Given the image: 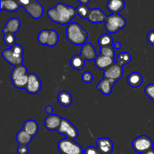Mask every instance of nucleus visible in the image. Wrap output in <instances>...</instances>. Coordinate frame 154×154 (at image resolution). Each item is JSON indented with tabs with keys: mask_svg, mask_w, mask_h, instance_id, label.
<instances>
[{
	"mask_svg": "<svg viewBox=\"0 0 154 154\" xmlns=\"http://www.w3.org/2000/svg\"><path fill=\"white\" fill-rule=\"evenodd\" d=\"M47 15L51 21L60 25H69L77 14L76 8L59 2L54 7L48 9Z\"/></svg>",
	"mask_w": 154,
	"mask_h": 154,
	"instance_id": "1",
	"label": "nucleus"
},
{
	"mask_svg": "<svg viewBox=\"0 0 154 154\" xmlns=\"http://www.w3.org/2000/svg\"><path fill=\"white\" fill-rule=\"evenodd\" d=\"M66 34L68 41L74 45H84L87 43L89 35L82 26L75 22H72L67 25Z\"/></svg>",
	"mask_w": 154,
	"mask_h": 154,
	"instance_id": "2",
	"label": "nucleus"
},
{
	"mask_svg": "<svg viewBox=\"0 0 154 154\" xmlns=\"http://www.w3.org/2000/svg\"><path fill=\"white\" fill-rule=\"evenodd\" d=\"M23 48L21 45L16 44L11 48L5 49L2 53V57L7 63L12 66L23 65Z\"/></svg>",
	"mask_w": 154,
	"mask_h": 154,
	"instance_id": "3",
	"label": "nucleus"
},
{
	"mask_svg": "<svg viewBox=\"0 0 154 154\" xmlns=\"http://www.w3.org/2000/svg\"><path fill=\"white\" fill-rule=\"evenodd\" d=\"M29 74L26 67L23 65L14 66L10 75L14 87L17 89H25L28 82Z\"/></svg>",
	"mask_w": 154,
	"mask_h": 154,
	"instance_id": "4",
	"label": "nucleus"
},
{
	"mask_svg": "<svg viewBox=\"0 0 154 154\" xmlns=\"http://www.w3.org/2000/svg\"><path fill=\"white\" fill-rule=\"evenodd\" d=\"M126 25V21L122 15L119 14H111L108 15L105 22V29L108 33L114 34L123 29Z\"/></svg>",
	"mask_w": 154,
	"mask_h": 154,
	"instance_id": "5",
	"label": "nucleus"
},
{
	"mask_svg": "<svg viewBox=\"0 0 154 154\" xmlns=\"http://www.w3.org/2000/svg\"><path fill=\"white\" fill-rule=\"evenodd\" d=\"M57 147L61 154H84V150L79 144L67 138L60 140Z\"/></svg>",
	"mask_w": 154,
	"mask_h": 154,
	"instance_id": "6",
	"label": "nucleus"
},
{
	"mask_svg": "<svg viewBox=\"0 0 154 154\" xmlns=\"http://www.w3.org/2000/svg\"><path fill=\"white\" fill-rule=\"evenodd\" d=\"M153 142L147 135H140L135 138L132 142V147L136 153H145L153 149Z\"/></svg>",
	"mask_w": 154,
	"mask_h": 154,
	"instance_id": "7",
	"label": "nucleus"
},
{
	"mask_svg": "<svg viewBox=\"0 0 154 154\" xmlns=\"http://www.w3.org/2000/svg\"><path fill=\"white\" fill-rule=\"evenodd\" d=\"M57 132L61 135H65L67 138L74 140V141L78 136V130L76 126L66 118H63L61 124Z\"/></svg>",
	"mask_w": 154,
	"mask_h": 154,
	"instance_id": "8",
	"label": "nucleus"
},
{
	"mask_svg": "<svg viewBox=\"0 0 154 154\" xmlns=\"http://www.w3.org/2000/svg\"><path fill=\"white\" fill-rule=\"evenodd\" d=\"M123 66H120L117 63H113L112 65L107 68L105 70H104V78H109V79L114 80L117 82L118 80L121 79L123 76Z\"/></svg>",
	"mask_w": 154,
	"mask_h": 154,
	"instance_id": "9",
	"label": "nucleus"
},
{
	"mask_svg": "<svg viewBox=\"0 0 154 154\" xmlns=\"http://www.w3.org/2000/svg\"><path fill=\"white\" fill-rule=\"evenodd\" d=\"M42 81L40 78L36 74L29 73V79L27 82L26 86L25 87V90L27 93L30 94H37L40 92L42 89Z\"/></svg>",
	"mask_w": 154,
	"mask_h": 154,
	"instance_id": "10",
	"label": "nucleus"
},
{
	"mask_svg": "<svg viewBox=\"0 0 154 154\" xmlns=\"http://www.w3.org/2000/svg\"><path fill=\"white\" fill-rule=\"evenodd\" d=\"M26 11L31 17L35 20L40 19L44 14V8L37 0L32 2L29 5L24 8Z\"/></svg>",
	"mask_w": 154,
	"mask_h": 154,
	"instance_id": "11",
	"label": "nucleus"
},
{
	"mask_svg": "<svg viewBox=\"0 0 154 154\" xmlns=\"http://www.w3.org/2000/svg\"><path fill=\"white\" fill-rule=\"evenodd\" d=\"M107 15L102 11L99 8H94L90 9L87 20L91 23H101L105 22L107 18Z\"/></svg>",
	"mask_w": 154,
	"mask_h": 154,
	"instance_id": "12",
	"label": "nucleus"
},
{
	"mask_svg": "<svg viewBox=\"0 0 154 154\" xmlns=\"http://www.w3.org/2000/svg\"><path fill=\"white\" fill-rule=\"evenodd\" d=\"M63 118L57 114H50L45 118V126L48 130L54 131L58 130Z\"/></svg>",
	"mask_w": 154,
	"mask_h": 154,
	"instance_id": "13",
	"label": "nucleus"
},
{
	"mask_svg": "<svg viewBox=\"0 0 154 154\" xmlns=\"http://www.w3.org/2000/svg\"><path fill=\"white\" fill-rule=\"evenodd\" d=\"M80 55L83 57L85 60H88V61H94L95 59L97 57L96 54V51L95 50L94 47L92 45L90 42H87L82 45V48L81 49V52H80Z\"/></svg>",
	"mask_w": 154,
	"mask_h": 154,
	"instance_id": "14",
	"label": "nucleus"
},
{
	"mask_svg": "<svg viewBox=\"0 0 154 154\" xmlns=\"http://www.w3.org/2000/svg\"><path fill=\"white\" fill-rule=\"evenodd\" d=\"M98 149L102 154H111L114 148L112 141L108 138H100L96 140Z\"/></svg>",
	"mask_w": 154,
	"mask_h": 154,
	"instance_id": "15",
	"label": "nucleus"
},
{
	"mask_svg": "<svg viewBox=\"0 0 154 154\" xmlns=\"http://www.w3.org/2000/svg\"><path fill=\"white\" fill-rule=\"evenodd\" d=\"M116 81H114V80L103 78L100 81H99V84L96 86V87H97L98 90H99L102 94H104L105 96H108V95L111 94V92H112L113 86L114 85Z\"/></svg>",
	"mask_w": 154,
	"mask_h": 154,
	"instance_id": "16",
	"label": "nucleus"
},
{
	"mask_svg": "<svg viewBox=\"0 0 154 154\" xmlns=\"http://www.w3.org/2000/svg\"><path fill=\"white\" fill-rule=\"evenodd\" d=\"M20 20L17 17H12L7 21L2 29V32H11L15 34L20 29Z\"/></svg>",
	"mask_w": 154,
	"mask_h": 154,
	"instance_id": "17",
	"label": "nucleus"
},
{
	"mask_svg": "<svg viewBox=\"0 0 154 154\" xmlns=\"http://www.w3.org/2000/svg\"><path fill=\"white\" fill-rule=\"evenodd\" d=\"M115 63V62H114V59L105 57V56L100 55V54L98 55L94 60L95 66H96L99 69L103 71L105 70L107 68L109 67L111 65H112L113 63Z\"/></svg>",
	"mask_w": 154,
	"mask_h": 154,
	"instance_id": "18",
	"label": "nucleus"
},
{
	"mask_svg": "<svg viewBox=\"0 0 154 154\" xmlns=\"http://www.w3.org/2000/svg\"><path fill=\"white\" fill-rule=\"evenodd\" d=\"M124 0H108L107 9L112 14H119L125 8Z\"/></svg>",
	"mask_w": 154,
	"mask_h": 154,
	"instance_id": "19",
	"label": "nucleus"
},
{
	"mask_svg": "<svg viewBox=\"0 0 154 154\" xmlns=\"http://www.w3.org/2000/svg\"><path fill=\"white\" fill-rule=\"evenodd\" d=\"M0 10L8 12H15L21 7L17 0H0Z\"/></svg>",
	"mask_w": 154,
	"mask_h": 154,
	"instance_id": "20",
	"label": "nucleus"
},
{
	"mask_svg": "<svg viewBox=\"0 0 154 154\" xmlns=\"http://www.w3.org/2000/svg\"><path fill=\"white\" fill-rule=\"evenodd\" d=\"M143 77L139 72H131L127 77V83L131 87L138 88L142 84Z\"/></svg>",
	"mask_w": 154,
	"mask_h": 154,
	"instance_id": "21",
	"label": "nucleus"
},
{
	"mask_svg": "<svg viewBox=\"0 0 154 154\" xmlns=\"http://www.w3.org/2000/svg\"><path fill=\"white\" fill-rule=\"evenodd\" d=\"M22 129L25 131L27 134L34 137L38 132V123L34 120H28L23 123Z\"/></svg>",
	"mask_w": 154,
	"mask_h": 154,
	"instance_id": "22",
	"label": "nucleus"
},
{
	"mask_svg": "<svg viewBox=\"0 0 154 154\" xmlns=\"http://www.w3.org/2000/svg\"><path fill=\"white\" fill-rule=\"evenodd\" d=\"M57 101L60 105L63 107H69L73 102V98L70 93L67 91H61L58 93Z\"/></svg>",
	"mask_w": 154,
	"mask_h": 154,
	"instance_id": "23",
	"label": "nucleus"
},
{
	"mask_svg": "<svg viewBox=\"0 0 154 154\" xmlns=\"http://www.w3.org/2000/svg\"><path fill=\"white\" fill-rule=\"evenodd\" d=\"M32 136L27 134L22 129L16 135V141L19 144V145H28V144H29L32 141Z\"/></svg>",
	"mask_w": 154,
	"mask_h": 154,
	"instance_id": "24",
	"label": "nucleus"
},
{
	"mask_svg": "<svg viewBox=\"0 0 154 154\" xmlns=\"http://www.w3.org/2000/svg\"><path fill=\"white\" fill-rule=\"evenodd\" d=\"M86 60L81 55H75L71 58L70 66L75 70L81 71L85 66Z\"/></svg>",
	"mask_w": 154,
	"mask_h": 154,
	"instance_id": "25",
	"label": "nucleus"
},
{
	"mask_svg": "<svg viewBox=\"0 0 154 154\" xmlns=\"http://www.w3.org/2000/svg\"><path fill=\"white\" fill-rule=\"evenodd\" d=\"M98 44L100 46V48L107 46H112L114 44L112 36L110 35V33H105L100 35V37L98 39Z\"/></svg>",
	"mask_w": 154,
	"mask_h": 154,
	"instance_id": "26",
	"label": "nucleus"
},
{
	"mask_svg": "<svg viewBox=\"0 0 154 154\" xmlns=\"http://www.w3.org/2000/svg\"><path fill=\"white\" fill-rule=\"evenodd\" d=\"M131 60H132V56H131V54L129 52L123 51V52L120 53L118 54V56L117 57V59H116V63L123 67V66L130 63Z\"/></svg>",
	"mask_w": 154,
	"mask_h": 154,
	"instance_id": "27",
	"label": "nucleus"
},
{
	"mask_svg": "<svg viewBox=\"0 0 154 154\" xmlns=\"http://www.w3.org/2000/svg\"><path fill=\"white\" fill-rule=\"evenodd\" d=\"M50 32H51V29H42L39 32L38 35V42L41 45H48V41L50 35Z\"/></svg>",
	"mask_w": 154,
	"mask_h": 154,
	"instance_id": "28",
	"label": "nucleus"
},
{
	"mask_svg": "<svg viewBox=\"0 0 154 154\" xmlns=\"http://www.w3.org/2000/svg\"><path fill=\"white\" fill-rule=\"evenodd\" d=\"M3 34H4V37H3L4 43L8 48H11L14 45H16V36L14 33L5 32L3 33Z\"/></svg>",
	"mask_w": 154,
	"mask_h": 154,
	"instance_id": "29",
	"label": "nucleus"
},
{
	"mask_svg": "<svg viewBox=\"0 0 154 154\" xmlns=\"http://www.w3.org/2000/svg\"><path fill=\"white\" fill-rule=\"evenodd\" d=\"M99 54L114 60V58H115V49L113 48V46L102 47V48H100V54Z\"/></svg>",
	"mask_w": 154,
	"mask_h": 154,
	"instance_id": "30",
	"label": "nucleus"
},
{
	"mask_svg": "<svg viewBox=\"0 0 154 154\" xmlns=\"http://www.w3.org/2000/svg\"><path fill=\"white\" fill-rule=\"evenodd\" d=\"M59 38H60V37H59L58 32H57L56 30L51 29L49 38H48V45H47V46L54 47L55 45H57V43H58Z\"/></svg>",
	"mask_w": 154,
	"mask_h": 154,
	"instance_id": "31",
	"label": "nucleus"
},
{
	"mask_svg": "<svg viewBox=\"0 0 154 154\" xmlns=\"http://www.w3.org/2000/svg\"><path fill=\"white\" fill-rule=\"evenodd\" d=\"M76 10L78 16L81 17V18H84V19H87V17H88L89 13H90V9L87 5H78L76 8Z\"/></svg>",
	"mask_w": 154,
	"mask_h": 154,
	"instance_id": "32",
	"label": "nucleus"
},
{
	"mask_svg": "<svg viewBox=\"0 0 154 154\" xmlns=\"http://www.w3.org/2000/svg\"><path fill=\"white\" fill-rule=\"evenodd\" d=\"M144 93L149 99L153 100L154 103V84H150L146 86L144 88Z\"/></svg>",
	"mask_w": 154,
	"mask_h": 154,
	"instance_id": "33",
	"label": "nucleus"
},
{
	"mask_svg": "<svg viewBox=\"0 0 154 154\" xmlns=\"http://www.w3.org/2000/svg\"><path fill=\"white\" fill-rule=\"evenodd\" d=\"M81 79H82L83 82L87 83V84H90L93 81V75L91 72H84L81 75Z\"/></svg>",
	"mask_w": 154,
	"mask_h": 154,
	"instance_id": "34",
	"label": "nucleus"
},
{
	"mask_svg": "<svg viewBox=\"0 0 154 154\" xmlns=\"http://www.w3.org/2000/svg\"><path fill=\"white\" fill-rule=\"evenodd\" d=\"M84 154H102L98 147H93V146H89L86 147L84 150Z\"/></svg>",
	"mask_w": 154,
	"mask_h": 154,
	"instance_id": "35",
	"label": "nucleus"
},
{
	"mask_svg": "<svg viewBox=\"0 0 154 154\" xmlns=\"http://www.w3.org/2000/svg\"><path fill=\"white\" fill-rule=\"evenodd\" d=\"M17 152L18 154H28L29 147L27 145H19L17 149Z\"/></svg>",
	"mask_w": 154,
	"mask_h": 154,
	"instance_id": "36",
	"label": "nucleus"
},
{
	"mask_svg": "<svg viewBox=\"0 0 154 154\" xmlns=\"http://www.w3.org/2000/svg\"><path fill=\"white\" fill-rule=\"evenodd\" d=\"M147 41L150 45H154V30H151L147 33Z\"/></svg>",
	"mask_w": 154,
	"mask_h": 154,
	"instance_id": "37",
	"label": "nucleus"
},
{
	"mask_svg": "<svg viewBox=\"0 0 154 154\" xmlns=\"http://www.w3.org/2000/svg\"><path fill=\"white\" fill-rule=\"evenodd\" d=\"M17 1H18V2L20 3V5L21 7L26 8L27 5H29L32 2L34 1V0H17Z\"/></svg>",
	"mask_w": 154,
	"mask_h": 154,
	"instance_id": "38",
	"label": "nucleus"
},
{
	"mask_svg": "<svg viewBox=\"0 0 154 154\" xmlns=\"http://www.w3.org/2000/svg\"><path fill=\"white\" fill-rule=\"evenodd\" d=\"M45 111L48 114V115H50V114H53V107L51 106V105H48L45 108Z\"/></svg>",
	"mask_w": 154,
	"mask_h": 154,
	"instance_id": "39",
	"label": "nucleus"
},
{
	"mask_svg": "<svg viewBox=\"0 0 154 154\" xmlns=\"http://www.w3.org/2000/svg\"><path fill=\"white\" fill-rule=\"evenodd\" d=\"M112 46L115 50H118V49H120V48H121L122 45L119 42H114V44H113Z\"/></svg>",
	"mask_w": 154,
	"mask_h": 154,
	"instance_id": "40",
	"label": "nucleus"
},
{
	"mask_svg": "<svg viewBox=\"0 0 154 154\" xmlns=\"http://www.w3.org/2000/svg\"><path fill=\"white\" fill-rule=\"evenodd\" d=\"M78 1L81 3V5H87L90 0H78Z\"/></svg>",
	"mask_w": 154,
	"mask_h": 154,
	"instance_id": "41",
	"label": "nucleus"
},
{
	"mask_svg": "<svg viewBox=\"0 0 154 154\" xmlns=\"http://www.w3.org/2000/svg\"><path fill=\"white\" fill-rule=\"evenodd\" d=\"M144 154H154V150H153V149H152V150H149L148 152H147V153H145Z\"/></svg>",
	"mask_w": 154,
	"mask_h": 154,
	"instance_id": "42",
	"label": "nucleus"
}]
</instances>
